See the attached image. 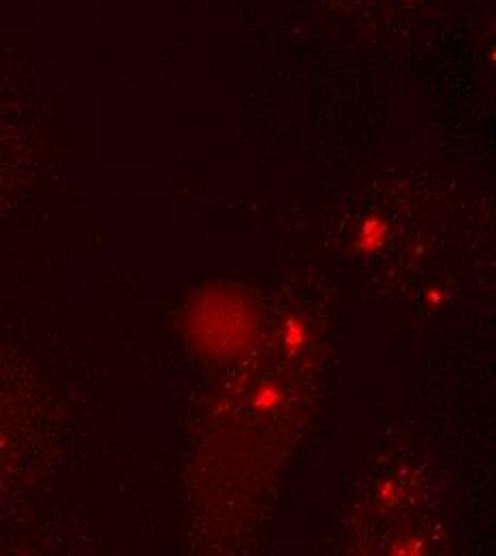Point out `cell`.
I'll list each match as a JSON object with an SVG mask.
<instances>
[{
  "mask_svg": "<svg viewBox=\"0 0 496 556\" xmlns=\"http://www.w3.org/2000/svg\"><path fill=\"white\" fill-rule=\"evenodd\" d=\"M385 236H387V223L383 218H379V216L366 218L362 229H359L355 251L359 255H375L383 246Z\"/></svg>",
  "mask_w": 496,
  "mask_h": 556,
  "instance_id": "6da1fadb",
  "label": "cell"
},
{
  "mask_svg": "<svg viewBox=\"0 0 496 556\" xmlns=\"http://www.w3.org/2000/svg\"><path fill=\"white\" fill-rule=\"evenodd\" d=\"M308 343V330H306V323L291 315L287 317L285 321V330H283V345L287 349V355H297Z\"/></svg>",
  "mask_w": 496,
  "mask_h": 556,
  "instance_id": "7a4b0ae2",
  "label": "cell"
},
{
  "mask_svg": "<svg viewBox=\"0 0 496 556\" xmlns=\"http://www.w3.org/2000/svg\"><path fill=\"white\" fill-rule=\"evenodd\" d=\"M281 398H283V392H281V388L276 385V383H272V381H267V383H263L259 390H257V394H255V398H253V406L257 409V411H274L279 404H281Z\"/></svg>",
  "mask_w": 496,
  "mask_h": 556,
  "instance_id": "3957f363",
  "label": "cell"
},
{
  "mask_svg": "<svg viewBox=\"0 0 496 556\" xmlns=\"http://www.w3.org/2000/svg\"><path fill=\"white\" fill-rule=\"evenodd\" d=\"M398 486L394 484V482H383L381 486H379V501H381V505H385V507H394L396 503H398Z\"/></svg>",
  "mask_w": 496,
  "mask_h": 556,
  "instance_id": "277c9868",
  "label": "cell"
},
{
  "mask_svg": "<svg viewBox=\"0 0 496 556\" xmlns=\"http://www.w3.org/2000/svg\"><path fill=\"white\" fill-rule=\"evenodd\" d=\"M391 552H396V554H420V552H424V541H420V539H407V541L394 545Z\"/></svg>",
  "mask_w": 496,
  "mask_h": 556,
  "instance_id": "5b68a950",
  "label": "cell"
},
{
  "mask_svg": "<svg viewBox=\"0 0 496 556\" xmlns=\"http://www.w3.org/2000/svg\"><path fill=\"white\" fill-rule=\"evenodd\" d=\"M445 300H447V293L443 289H438V287H432V289L426 291V304L428 306H441Z\"/></svg>",
  "mask_w": 496,
  "mask_h": 556,
  "instance_id": "8992f818",
  "label": "cell"
}]
</instances>
